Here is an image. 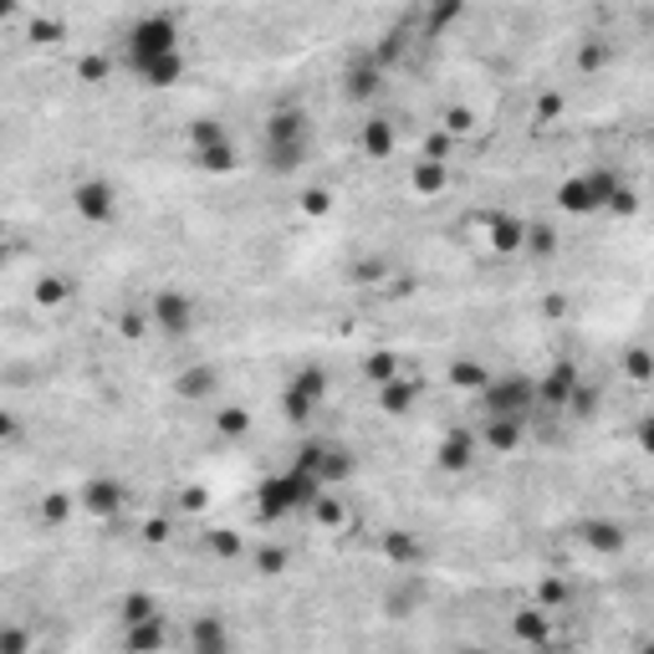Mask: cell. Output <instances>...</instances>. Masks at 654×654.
Here are the masks:
<instances>
[{"label": "cell", "instance_id": "cell-1", "mask_svg": "<svg viewBox=\"0 0 654 654\" xmlns=\"http://www.w3.org/2000/svg\"><path fill=\"white\" fill-rule=\"evenodd\" d=\"M118 72L134 77L138 87H174L185 83L189 57L180 41V16L174 11H138L118 32Z\"/></svg>", "mask_w": 654, "mask_h": 654}, {"label": "cell", "instance_id": "cell-2", "mask_svg": "<svg viewBox=\"0 0 654 654\" xmlns=\"http://www.w3.org/2000/svg\"><path fill=\"white\" fill-rule=\"evenodd\" d=\"M256 159L271 180H292L312 159V118L297 102H276L261 123V153Z\"/></svg>", "mask_w": 654, "mask_h": 654}, {"label": "cell", "instance_id": "cell-3", "mask_svg": "<svg viewBox=\"0 0 654 654\" xmlns=\"http://www.w3.org/2000/svg\"><path fill=\"white\" fill-rule=\"evenodd\" d=\"M322 496V486L307 476V470H297L292 460H286L282 470H271V476H261L251 491V511L261 527H282V521L292 517H307V506Z\"/></svg>", "mask_w": 654, "mask_h": 654}, {"label": "cell", "instance_id": "cell-4", "mask_svg": "<svg viewBox=\"0 0 654 654\" xmlns=\"http://www.w3.org/2000/svg\"><path fill=\"white\" fill-rule=\"evenodd\" d=\"M639 195L624 185L614 169H583L557 185V210L568 215H599V210H619V215H634Z\"/></svg>", "mask_w": 654, "mask_h": 654}, {"label": "cell", "instance_id": "cell-5", "mask_svg": "<svg viewBox=\"0 0 654 654\" xmlns=\"http://www.w3.org/2000/svg\"><path fill=\"white\" fill-rule=\"evenodd\" d=\"M481 399V420H527L532 424V409H538V384L527 373H491L486 384L476 388Z\"/></svg>", "mask_w": 654, "mask_h": 654}, {"label": "cell", "instance_id": "cell-6", "mask_svg": "<svg viewBox=\"0 0 654 654\" xmlns=\"http://www.w3.org/2000/svg\"><path fill=\"white\" fill-rule=\"evenodd\" d=\"M292 466L297 470H307L312 481H318L322 491H343L358 476V455L343 445V440H322V435H312V440H303L297 445V455H292Z\"/></svg>", "mask_w": 654, "mask_h": 654}, {"label": "cell", "instance_id": "cell-7", "mask_svg": "<svg viewBox=\"0 0 654 654\" xmlns=\"http://www.w3.org/2000/svg\"><path fill=\"white\" fill-rule=\"evenodd\" d=\"M189 159H195L205 174L225 180V174L240 169V144H235V134L220 118H195V123H189Z\"/></svg>", "mask_w": 654, "mask_h": 654}, {"label": "cell", "instance_id": "cell-8", "mask_svg": "<svg viewBox=\"0 0 654 654\" xmlns=\"http://www.w3.org/2000/svg\"><path fill=\"white\" fill-rule=\"evenodd\" d=\"M205 307L189 286H159L149 297V328H159L164 337H195L200 333Z\"/></svg>", "mask_w": 654, "mask_h": 654}, {"label": "cell", "instance_id": "cell-9", "mask_svg": "<svg viewBox=\"0 0 654 654\" xmlns=\"http://www.w3.org/2000/svg\"><path fill=\"white\" fill-rule=\"evenodd\" d=\"M328 388H333L328 369H318V363L297 369L292 379H286V388H282V415L292 424H307L318 409H328Z\"/></svg>", "mask_w": 654, "mask_h": 654}, {"label": "cell", "instance_id": "cell-10", "mask_svg": "<svg viewBox=\"0 0 654 654\" xmlns=\"http://www.w3.org/2000/svg\"><path fill=\"white\" fill-rule=\"evenodd\" d=\"M118 205H123V195H118V185L108 174H83V180L72 185V210H77V220H87V225H113Z\"/></svg>", "mask_w": 654, "mask_h": 654}, {"label": "cell", "instance_id": "cell-11", "mask_svg": "<svg viewBox=\"0 0 654 654\" xmlns=\"http://www.w3.org/2000/svg\"><path fill=\"white\" fill-rule=\"evenodd\" d=\"M72 502H77V511H83L87 521H118L123 506H128V486H123L118 476H87Z\"/></svg>", "mask_w": 654, "mask_h": 654}, {"label": "cell", "instance_id": "cell-12", "mask_svg": "<svg viewBox=\"0 0 654 654\" xmlns=\"http://www.w3.org/2000/svg\"><path fill=\"white\" fill-rule=\"evenodd\" d=\"M379 92H384V62H379L369 47H358L348 62H343V98L369 108Z\"/></svg>", "mask_w": 654, "mask_h": 654}, {"label": "cell", "instance_id": "cell-13", "mask_svg": "<svg viewBox=\"0 0 654 654\" xmlns=\"http://www.w3.org/2000/svg\"><path fill=\"white\" fill-rule=\"evenodd\" d=\"M189 654H235V629L220 608H205L189 619V634H185Z\"/></svg>", "mask_w": 654, "mask_h": 654}, {"label": "cell", "instance_id": "cell-14", "mask_svg": "<svg viewBox=\"0 0 654 654\" xmlns=\"http://www.w3.org/2000/svg\"><path fill=\"white\" fill-rule=\"evenodd\" d=\"M578 388H583V373L572 369V363H553V373L538 379V404H547V409H568V404L578 399Z\"/></svg>", "mask_w": 654, "mask_h": 654}, {"label": "cell", "instance_id": "cell-15", "mask_svg": "<svg viewBox=\"0 0 654 654\" xmlns=\"http://www.w3.org/2000/svg\"><path fill=\"white\" fill-rule=\"evenodd\" d=\"M486 220V240L496 256H521V240H527V220L521 215H506V210H491Z\"/></svg>", "mask_w": 654, "mask_h": 654}, {"label": "cell", "instance_id": "cell-16", "mask_svg": "<svg viewBox=\"0 0 654 654\" xmlns=\"http://www.w3.org/2000/svg\"><path fill=\"white\" fill-rule=\"evenodd\" d=\"M174 394L189 404H210L220 394V369L215 363H189V369L174 379Z\"/></svg>", "mask_w": 654, "mask_h": 654}, {"label": "cell", "instance_id": "cell-17", "mask_svg": "<svg viewBox=\"0 0 654 654\" xmlns=\"http://www.w3.org/2000/svg\"><path fill=\"white\" fill-rule=\"evenodd\" d=\"M521 440H527V420H481L476 445L491 455H511V451H521Z\"/></svg>", "mask_w": 654, "mask_h": 654}, {"label": "cell", "instance_id": "cell-18", "mask_svg": "<svg viewBox=\"0 0 654 654\" xmlns=\"http://www.w3.org/2000/svg\"><path fill=\"white\" fill-rule=\"evenodd\" d=\"M409 189L420 195V200H435L451 189V164L445 159H420V164H409Z\"/></svg>", "mask_w": 654, "mask_h": 654}, {"label": "cell", "instance_id": "cell-19", "mask_svg": "<svg viewBox=\"0 0 654 654\" xmlns=\"http://www.w3.org/2000/svg\"><path fill=\"white\" fill-rule=\"evenodd\" d=\"M164 644H169V619H164V614L123 629V650H128V654H159Z\"/></svg>", "mask_w": 654, "mask_h": 654}, {"label": "cell", "instance_id": "cell-20", "mask_svg": "<svg viewBox=\"0 0 654 654\" xmlns=\"http://www.w3.org/2000/svg\"><path fill=\"white\" fill-rule=\"evenodd\" d=\"M164 614V604L153 599V593H144V588H128L123 599H118V624L128 629V624H144V619H159Z\"/></svg>", "mask_w": 654, "mask_h": 654}, {"label": "cell", "instance_id": "cell-21", "mask_svg": "<svg viewBox=\"0 0 654 654\" xmlns=\"http://www.w3.org/2000/svg\"><path fill=\"white\" fill-rule=\"evenodd\" d=\"M476 435L470 430H451V435L440 440V470H466L470 460H476Z\"/></svg>", "mask_w": 654, "mask_h": 654}, {"label": "cell", "instance_id": "cell-22", "mask_svg": "<svg viewBox=\"0 0 654 654\" xmlns=\"http://www.w3.org/2000/svg\"><path fill=\"white\" fill-rule=\"evenodd\" d=\"M394 144H399V138H394V123H388V118H369V123L358 128V149L369 153V159H388Z\"/></svg>", "mask_w": 654, "mask_h": 654}, {"label": "cell", "instance_id": "cell-23", "mask_svg": "<svg viewBox=\"0 0 654 654\" xmlns=\"http://www.w3.org/2000/svg\"><path fill=\"white\" fill-rule=\"evenodd\" d=\"M415 394H420V388H415V379H409V373H399L394 384L379 388V404H384L388 415H409V404H415Z\"/></svg>", "mask_w": 654, "mask_h": 654}, {"label": "cell", "instance_id": "cell-24", "mask_svg": "<svg viewBox=\"0 0 654 654\" xmlns=\"http://www.w3.org/2000/svg\"><path fill=\"white\" fill-rule=\"evenodd\" d=\"M36 634L32 624H16V619H0V654H32Z\"/></svg>", "mask_w": 654, "mask_h": 654}, {"label": "cell", "instance_id": "cell-25", "mask_svg": "<svg viewBox=\"0 0 654 654\" xmlns=\"http://www.w3.org/2000/svg\"><path fill=\"white\" fill-rule=\"evenodd\" d=\"M583 542L593 547V553H619V547H624V532L614 527V521H588V527H583Z\"/></svg>", "mask_w": 654, "mask_h": 654}, {"label": "cell", "instance_id": "cell-26", "mask_svg": "<svg viewBox=\"0 0 654 654\" xmlns=\"http://www.w3.org/2000/svg\"><path fill=\"white\" fill-rule=\"evenodd\" d=\"M399 358H394V353H373L369 363H363V379H373V384L384 388V384H394V379H399Z\"/></svg>", "mask_w": 654, "mask_h": 654}, {"label": "cell", "instance_id": "cell-27", "mask_svg": "<svg viewBox=\"0 0 654 654\" xmlns=\"http://www.w3.org/2000/svg\"><path fill=\"white\" fill-rule=\"evenodd\" d=\"M451 379H455L460 388H470V394H476V388L491 379V369H481L476 358H460V363H451Z\"/></svg>", "mask_w": 654, "mask_h": 654}, {"label": "cell", "instance_id": "cell-28", "mask_svg": "<svg viewBox=\"0 0 654 654\" xmlns=\"http://www.w3.org/2000/svg\"><path fill=\"white\" fill-rule=\"evenodd\" d=\"M307 517L328 521V527H343V517H348V511H343V502H337V491H322L318 502L307 506Z\"/></svg>", "mask_w": 654, "mask_h": 654}, {"label": "cell", "instance_id": "cell-29", "mask_svg": "<svg viewBox=\"0 0 654 654\" xmlns=\"http://www.w3.org/2000/svg\"><path fill=\"white\" fill-rule=\"evenodd\" d=\"M521 251L527 256H553L557 251V235L547 225H527V240H521Z\"/></svg>", "mask_w": 654, "mask_h": 654}, {"label": "cell", "instance_id": "cell-30", "mask_svg": "<svg viewBox=\"0 0 654 654\" xmlns=\"http://www.w3.org/2000/svg\"><path fill=\"white\" fill-rule=\"evenodd\" d=\"M517 639H532V644H547V619L542 614H517Z\"/></svg>", "mask_w": 654, "mask_h": 654}, {"label": "cell", "instance_id": "cell-31", "mask_svg": "<svg viewBox=\"0 0 654 654\" xmlns=\"http://www.w3.org/2000/svg\"><path fill=\"white\" fill-rule=\"evenodd\" d=\"M215 424H220V435H246V430H251V415H246V409H220L215 415Z\"/></svg>", "mask_w": 654, "mask_h": 654}, {"label": "cell", "instance_id": "cell-32", "mask_svg": "<svg viewBox=\"0 0 654 654\" xmlns=\"http://www.w3.org/2000/svg\"><path fill=\"white\" fill-rule=\"evenodd\" d=\"M286 563H292V553H286V547H267V553L256 557V568L267 572V578H276V572H282Z\"/></svg>", "mask_w": 654, "mask_h": 654}, {"label": "cell", "instance_id": "cell-33", "mask_svg": "<svg viewBox=\"0 0 654 654\" xmlns=\"http://www.w3.org/2000/svg\"><path fill=\"white\" fill-rule=\"evenodd\" d=\"M624 369H629V379H634V384H644V379H650V353H644V348H629Z\"/></svg>", "mask_w": 654, "mask_h": 654}, {"label": "cell", "instance_id": "cell-34", "mask_svg": "<svg viewBox=\"0 0 654 654\" xmlns=\"http://www.w3.org/2000/svg\"><path fill=\"white\" fill-rule=\"evenodd\" d=\"M388 553L399 557L404 563V572L415 568V563H420V542H404V538H388Z\"/></svg>", "mask_w": 654, "mask_h": 654}, {"label": "cell", "instance_id": "cell-35", "mask_svg": "<svg viewBox=\"0 0 654 654\" xmlns=\"http://www.w3.org/2000/svg\"><path fill=\"white\" fill-rule=\"evenodd\" d=\"M455 16H460V5H435V11H430V32H440V26H451Z\"/></svg>", "mask_w": 654, "mask_h": 654}, {"label": "cell", "instance_id": "cell-36", "mask_svg": "<svg viewBox=\"0 0 654 654\" xmlns=\"http://www.w3.org/2000/svg\"><path fill=\"white\" fill-rule=\"evenodd\" d=\"M445 128H451V134H470L476 123H470V113H466V108H455V113H445Z\"/></svg>", "mask_w": 654, "mask_h": 654}, {"label": "cell", "instance_id": "cell-37", "mask_svg": "<svg viewBox=\"0 0 654 654\" xmlns=\"http://www.w3.org/2000/svg\"><path fill=\"white\" fill-rule=\"evenodd\" d=\"M62 297H67V286H62V282H41V286H36V303H62Z\"/></svg>", "mask_w": 654, "mask_h": 654}, {"label": "cell", "instance_id": "cell-38", "mask_svg": "<svg viewBox=\"0 0 654 654\" xmlns=\"http://www.w3.org/2000/svg\"><path fill=\"white\" fill-rule=\"evenodd\" d=\"M16 435H21L16 415H11V409H0V445H5V440H16Z\"/></svg>", "mask_w": 654, "mask_h": 654}, {"label": "cell", "instance_id": "cell-39", "mask_svg": "<svg viewBox=\"0 0 654 654\" xmlns=\"http://www.w3.org/2000/svg\"><path fill=\"white\" fill-rule=\"evenodd\" d=\"M215 553H220V557H235V553H240V538H231V532H220V538H215Z\"/></svg>", "mask_w": 654, "mask_h": 654}, {"label": "cell", "instance_id": "cell-40", "mask_svg": "<svg viewBox=\"0 0 654 654\" xmlns=\"http://www.w3.org/2000/svg\"><path fill=\"white\" fill-rule=\"evenodd\" d=\"M455 654H486V650H476V644H466V650H455Z\"/></svg>", "mask_w": 654, "mask_h": 654}]
</instances>
